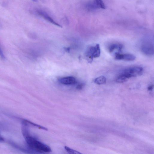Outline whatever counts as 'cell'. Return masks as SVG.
<instances>
[{
    "label": "cell",
    "instance_id": "52a82bcc",
    "mask_svg": "<svg viewBox=\"0 0 154 154\" xmlns=\"http://www.w3.org/2000/svg\"><path fill=\"white\" fill-rule=\"evenodd\" d=\"M123 45L122 44L118 43H114L111 45L109 47V51L110 52H113L115 50L120 52L122 49Z\"/></svg>",
    "mask_w": 154,
    "mask_h": 154
},
{
    "label": "cell",
    "instance_id": "30bf717a",
    "mask_svg": "<svg viewBox=\"0 0 154 154\" xmlns=\"http://www.w3.org/2000/svg\"><path fill=\"white\" fill-rule=\"evenodd\" d=\"M128 79L126 75L123 73L119 76L116 79V81L119 83H123L126 81Z\"/></svg>",
    "mask_w": 154,
    "mask_h": 154
},
{
    "label": "cell",
    "instance_id": "9c48e42d",
    "mask_svg": "<svg viewBox=\"0 0 154 154\" xmlns=\"http://www.w3.org/2000/svg\"><path fill=\"white\" fill-rule=\"evenodd\" d=\"M136 57L134 55L130 54H123L122 60L127 61H132L135 60Z\"/></svg>",
    "mask_w": 154,
    "mask_h": 154
},
{
    "label": "cell",
    "instance_id": "2e32d148",
    "mask_svg": "<svg viewBox=\"0 0 154 154\" xmlns=\"http://www.w3.org/2000/svg\"><path fill=\"white\" fill-rule=\"evenodd\" d=\"M0 57L3 59H5V57L3 53V52L2 50V49L1 48L0 46Z\"/></svg>",
    "mask_w": 154,
    "mask_h": 154
},
{
    "label": "cell",
    "instance_id": "5b68a950",
    "mask_svg": "<svg viewBox=\"0 0 154 154\" xmlns=\"http://www.w3.org/2000/svg\"><path fill=\"white\" fill-rule=\"evenodd\" d=\"M141 49L142 52L147 55H152L154 54L153 46L151 44L146 43L143 44Z\"/></svg>",
    "mask_w": 154,
    "mask_h": 154
},
{
    "label": "cell",
    "instance_id": "8992f818",
    "mask_svg": "<svg viewBox=\"0 0 154 154\" xmlns=\"http://www.w3.org/2000/svg\"><path fill=\"white\" fill-rule=\"evenodd\" d=\"M60 83L65 85H72L77 83L75 78L73 76H67L61 78L58 80Z\"/></svg>",
    "mask_w": 154,
    "mask_h": 154
},
{
    "label": "cell",
    "instance_id": "ba28073f",
    "mask_svg": "<svg viewBox=\"0 0 154 154\" xmlns=\"http://www.w3.org/2000/svg\"><path fill=\"white\" fill-rule=\"evenodd\" d=\"M106 80V78L105 76H100L96 78L94 82L97 84L102 85L105 83Z\"/></svg>",
    "mask_w": 154,
    "mask_h": 154
},
{
    "label": "cell",
    "instance_id": "7a4b0ae2",
    "mask_svg": "<svg viewBox=\"0 0 154 154\" xmlns=\"http://www.w3.org/2000/svg\"><path fill=\"white\" fill-rule=\"evenodd\" d=\"M100 50L99 45L97 44L95 46H91L88 48L85 52V56L89 60V61L92 62L94 58H96L100 56Z\"/></svg>",
    "mask_w": 154,
    "mask_h": 154
},
{
    "label": "cell",
    "instance_id": "ac0fdd59",
    "mask_svg": "<svg viewBox=\"0 0 154 154\" xmlns=\"http://www.w3.org/2000/svg\"><path fill=\"white\" fill-rule=\"evenodd\" d=\"M4 141L3 137L0 134V142H2Z\"/></svg>",
    "mask_w": 154,
    "mask_h": 154
},
{
    "label": "cell",
    "instance_id": "7c38bea8",
    "mask_svg": "<svg viewBox=\"0 0 154 154\" xmlns=\"http://www.w3.org/2000/svg\"><path fill=\"white\" fill-rule=\"evenodd\" d=\"M94 1L97 7L102 9L105 8V5L102 0H95Z\"/></svg>",
    "mask_w": 154,
    "mask_h": 154
},
{
    "label": "cell",
    "instance_id": "4fadbf2b",
    "mask_svg": "<svg viewBox=\"0 0 154 154\" xmlns=\"http://www.w3.org/2000/svg\"><path fill=\"white\" fill-rule=\"evenodd\" d=\"M64 148L67 152L69 154H79L81 153L79 152L72 149L67 146H65Z\"/></svg>",
    "mask_w": 154,
    "mask_h": 154
},
{
    "label": "cell",
    "instance_id": "8fae6325",
    "mask_svg": "<svg viewBox=\"0 0 154 154\" xmlns=\"http://www.w3.org/2000/svg\"><path fill=\"white\" fill-rule=\"evenodd\" d=\"M26 123L30 124L32 126H33L37 128H38L39 129H42L45 130L47 131L48 130V129L42 126L41 125H37L34 123L30 121L27 120H24Z\"/></svg>",
    "mask_w": 154,
    "mask_h": 154
},
{
    "label": "cell",
    "instance_id": "e0dca14e",
    "mask_svg": "<svg viewBox=\"0 0 154 154\" xmlns=\"http://www.w3.org/2000/svg\"><path fill=\"white\" fill-rule=\"evenodd\" d=\"M153 88V85H151L149 86L148 88V89L149 91H152Z\"/></svg>",
    "mask_w": 154,
    "mask_h": 154
},
{
    "label": "cell",
    "instance_id": "3957f363",
    "mask_svg": "<svg viewBox=\"0 0 154 154\" xmlns=\"http://www.w3.org/2000/svg\"><path fill=\"white\" fill-rule=\"evenodd\" d=\"M143 72V68L140 67L135 66L125 69L122 73L125 74L128 79L141 75Z\"/></svg>",
    "mask_w": 154,
    "mask_h": 154
},
{
    "label": "cell",
    "instance_id": "277c9868",
    "mask_svg": "<svg viewBox=\"0 0 154 154\" xmlns=\"http://www.w3.org/2000/svg\"><path fill=\"white\" fill-rule=\"evenodd\" d=\"M35 12L38 16L50 23L59 27H62L61 25L57 22L47 12L43 10L37 9L36 10Z\"/></svg>",
    "mask_w": 154,
    "mask_h": 154
},
{
    "label": "cell",
    "instance_id": "5bb4252c",
    "mask_svg": "<svg viewBox=\"0 0 154 154\" xmlns=\"http://www.w3.org/2000/svg\"><path fill=\"white\" fill-rule=\"evenodd\" d=\"M123 54H120L119 52H117L115 53V58L118 60H122Z\"/></svg>",
    "mask_w": 154,
    "mask_h": 154
},
{
    "label": "cell",
    "instance_id": "9a60e30c",
    "mask_svg": "<svg viewBox=\"0 0 154 154\" xmlns=\"http://www.w3.org/2000/svg\"><path fill=\"white\" fill-rule=\"evenodd\" d=\"M84 85V84L83 83H81L78 84L76 88L77 89H82Z\"/></svg>",
    "mask_w": 154,
    "mask_h": 154
},
{
    "label": "cell",
    "instance_id": "6da1fadb",
    "mask_svg": "<svg viewBox=\"0 0 154 154\" xmlns=\"http://www.w3.org/2000/svg\"><path fill=\"white\" fill-rule=\"evenodd\" d=\"M22 128V133L28 147L33 151L41 153H48L51 152L50 147L42 142L29 133L26 124Z\"/></svg>",
    "mask_w": 154,
    "mask_h": 154
},
{
    "label": "cell",
    "instance_id": "ffe728a7",
    "mask_svg": "<svg viewBox=\"0 0 154 154\" xmlns=\"http://www.w3.org/2000/svg\"><path fill=\"white\" fill-rule=\"evenodd\" d=\"M33 1H34V2H37V1L38 0H32Z\"/></svg>",
    "mask_w": 154,
    "mask_h": 154
},
{
    "label": "cell",
    "instance_id": "d6986e66",
    "mask_svg": "<svg viewBox=\"0 0 154 154\" xmlns=\"http://www.w3.org/2000/svg\"><path fill=\"white\" fill-rule=\"evenodd\" d=\"M65 50H66V51L69 52V51L70 48H65Z\"/></svg>",
    "mask_w": 154,
    "mask_h": 154
}]
</instances>
